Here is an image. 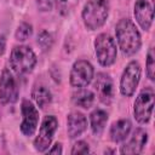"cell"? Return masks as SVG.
I'll list each match as a JSON object with an SVG mask.
<instances>
[{
	"label": "cell",
	"instance_id": "obj_1",
	"mask_svg": "<svg viewBox=\"0 0 155 155\" xmlns=\"http://www.w3.org/2000/svg\"><path fill=\"white\" fill-rule=\"evenodd\" d=\"M115 34L121 52L131 57L136 54L142 46V38L138 28L130 18H121L115 25Z\"/></svg>",
	"mask_w": 155,
	"mask_h": 155
},
{
	"label": "cell",
	"instance_id": "obj_2",
	"mask_svg": "<svg viewBox=\"0 0 155 155\" xmlns=\"http://www.w3.org/2000/svg\"><path fill=\"white\" fill-rule=\"evenodd\" d=\"M110 10L109 0H87L82 12V22L88 30H97L104 25Z\"/></svg>",
	"mask_w": 155,
	"mask_h": 155
},
{
	"label": "cell",
	"instance_id": "obj_3",
	"mask_svg": "<svg viewBox=\"0 0 155 155\" xmlns=\"http://www.w3.org/2000/svg\"><path fill=\"white\" fill-rule=\"evenodd\" d=\"M36 54L35 52L25 45L15 46L10 54V65L12 70L19 75L28 74L33 71L36 65Z\"/></svg>",
	"mask_w": 155,
	"mask_h": 155
},
{
	"label": "cell",
	"instance_id": "obj_4",
	"mask_svg": "<svg viewBox=\"0 0 155 155\" xmlns=\"http://www.w3.org/2000/svg\"><path fill=\"white\" fill-rule=\"evenodd\" d=\"M94 51L101 65L110 67L115 63L117 56L116 44L109 34L102 33L94 39Z\"/></svg>",
	"mask_w": 155,
	"mask_h": 155
},
{
	"label": "cell",
	"instance_id": "obj_5",
	"mask_svg": "<svg viewBox=\"0 0 155 155\" xmlns=\"http://www.w3.org/2000/svg\"><path fill=\"white\" fill-rule=\"evenodd\" d=\"M154 97L155 94L151 87L143 88L137 96L133 104V114H134V119L139 124L149 122L154 109Z\"/></svg>",
	"mask_w": 155,
	"mask_h": 155
},
{
	"label": "cell",
	"instance_id": "obj_6",
	"mask_svg": "<svg viewBox=\"0 0 155 155\" xmlns=\"http://www.w3.org/2000/svg\"><path fill=\"white\" fill-rule=\"evenodd\" d=\"M140 65L137 61H131L122 71L120 79V93L125 97H132L140 80Z\"/></svg>",
	"mask_w": 155,
	"mask_h": 155
},
{
	"label": "cell",
	"instance_id": "obj_7",
	"mask_svg": "<svg viewBox=\"0 0 155 155\" xmlns=\"http://www.w3.org/2000/svg\"><path fill=\"white\" fill-rule=\"evenodd\" d=\"M57 127H58V121L53 115H47L44 117L39 130V134L34 139V148L36 151L39 153L47 151L48 147L52 143L53 136L57 131Z\"/></svg>",
	"mask_w": 155,
	"mask_h": 155
},
{
	"label": "cell",
	"instance_id": "obj_8",
	"mask_svg": "<svg viewBox=\"0 0 155 155\" xmlns=\"http://www.w3.org/2000/svg\"><path fill=\"white\" fill-rule=\"evenodd\" d=\"M94 76V69L93 65L85 59H78L70 70L69 81L73 87H86L90 85V82L93 80Z\"/></svg>",
	"mask_w": 155,
	"mask_h": 155
},
{
	"label": "cell",
	"instance_id": "obj_9",
	"mask_svg": "<svg viewBox=\"0 0 155 155\" xmlns=\"http://www.w3.org/2000/svg\"><path fill=\"white\" fill-rule=\"evenodd\" d=\"M18 93L19 90L12 73L7 68L2 69L0 75V103L4 105L16 103Z\"/></svg>",
	"mask_w": 155,
	"mask_h": 155
},
{
	"label": "cell",
	"instance_id": "obj_10",
	"mask_svg": "<svg viewBox=\"0 0 155 155\" xmlns=\"http://www.w3.org/2000/svg\"><path fill=\"white\" fill-rule=\"evenodd\" d=\"M22 111V122H21V132L25 137L34 136L38 124H39V110L29 99H23L21 105Z\"/></svg>",
	"mask_w": 155,
	"mask_h": 155
},
{
	"label": "cell",
	"instance_id": "obj_11",
	"mask_svg": "<svg viewBox=\"0 0 155 155\" xmlns=\"http://www.w3.org/2000/svg\"><path fill=\"white\" fill-rule=\"evenodd\" d=\"M133 13L139 27L149 30L154 21V0H136Z\"/></svg>",
	"mask_w": 155,
	"mask_h": 155
},
{
	"label": "cell",
	"instance_id": "obj_12",
	"mask_svg": "<svg viewBox=\"0 0 155 155\" xmlns=\"http://www.w3.org/2000/svg\"><path fill=\"white\" fill-rule=\"evenodd\" d=\"M94 88L97 92L98 99L109 105L114 99V82L111 78L105 73H98L94 78Z\"/></svg>",
	"mask_w": 155,
	"mask_h": 155
},
{
	"label": "cell",
	"instance_id": "obj_13",
	"mask_svg": "<svg viewBox=\"0 0 155 155\" xmlns=\"http://www.w3.org/2000/svg\"><path fill=\"white\" fill-rule=\"evenodd\" d=\"M148 142V133L144 128L138 127L133 131L131 138L128 139L127 143H125L121 149L120 153L121 154H140L145 147Z\"/></svg>",
	"mask_w": 155,
	"mask_h": 155
},
{
	"label": "cell",
	"instance_id": "obj_14",
	"mask_svg": "<svg viewBox=\"0 0 155 155\" xmlns=\"http://www.w3.org/2000/svg\"><path fill=\"white\" fill-rule=\"evenodd\" d=\"M87 128V120L82 113L73 111L67 117V132L69 138L75 139L81 136Z\"/></svg>",
	"mask_w": 155,
	"mask_h": 155
},
{
	"label": "cell",
	"instance_id": "obj_15",
	"mask_svg": "<svg viewBox=\"0 0 155 155\" xmlns=\"http://www.w3.org/2000/svg\"><path fill=\"white\" fill-rule=\"evenodd\" d=\"M131 128H132V124L128 119H120V120L113 122V125L110 126V130H109L110 139L114 143L124 142L128 137Z\"/></svg>",
	"mask_w": 155,
	"mask_h": 155
},
{
	"label": "cell",
	"instance_id": "obj_16",
	"mask_svg": "<svg viewBox=\"0 0 155 155\" xmlns=\"http://www.w3.org/2000/svg\"><path fill=\"white\" fill-rule=\"evenodd\" d=\"M108 121V114L103 109H96L90 114V125L94 134L99 136L103 133Z\"/></svg>",
	"mask_w": 155,
	"mask_h": 155
},
{
	"label": "cell",
	"instance_id": "obj_17",
	"mask_svg": "<svg viewBox=\"0 0 155 155\" xmlns=\"http://www.w3.org/2000/svg\"><path fill=\"white\" fill-rule=\"evenodd\" d=\"M31 97L35 101V103L38 104V107L41 108V109L46 108L52 102V94H51L50 90L45 85H42V84L35 85L33 87V90H31Z\"/></svg>",
	"mask_w": 155,
	"mask_h": 155
},
{
	"label": "cell",
	"instance_id": "obj_18",
	"mask_svg": "<svg viewBox=\"0 0 155 155\" xmlns=\"http://www.w3.org/2000/svg\"><path fill=\"white\" fill-rule=\"evenodd\" d=\"M71 99H73V103L75 105L81 107L84 109H87V108L92 107V104L94 102V94L92 91L81 87L80 90H78L76 92L73 93Z\"/></svg>",
	"mask_w": 155,
	"mask_h": 155
},
{
	"label": "cell",
	"instance_id": "obj_19",
	"mask_svg": "<svg viewBox=\"0 0 155 155\" xmlns=\"http://www.w3.org/2000/svg\"><path fill=\"white\" fill-rule=\"evenodd\" d=\"M31 34H33V27H31V24H29L27 22H22L17 27V30L15 33V38L18 41H24V40L29 39L31 36Z\"/></svg>",
	"mask_w": 155,
	"mask_h": 155
},
{
	"label": "cell",
	"instance_id": "obj_20",
	"mask_svg": "<svg viewBox=\"0 0 155 155\" xmlns=\"http://www.w3.org/2000/svg\"><path fill=\"white\" fill-rule=\"evenodd\" d=\"M147 75L149 78V80L154 81V76H155V52H154V47L150 46L147 53Z\"/></svg>",
	"mask_w": 155,
	"mask_h": 155
},
{
	"label": "cell",
	"instance_id": "obj_21",
	"mask_svg": "<svg viewBox=\"0 0 155 155\" xmlns=\"http://www.w3.org/2000/svg\"><path fill=\"white\" fill-rule=\"evenodd\" d=\"M38 44L42 50H45V51L50 50L52 47V44H53L52 35L46 30H41L38 35Z\"/></svg>",
	"mask_w": 155,
	"mask_h": 155
},
{
	"label": "cell",
	"instance_id": "obj_22",
	"mask_svg": "<svg viewBox=\"0 0 155 155\" xmlns=\"http://www.w3.org/2000/svg\"><path fill=\"white\" fill-rule=\"evenodd\" d=\"M70 153L71 154H87V153H90V147L86 142L78 140L76 143H74Z\"/></svg>",
	"mask_w": 155,
	"mask_h": 155
},
{
	"label": "cell",
	"instance_id": "obj_23",
	"mask_svg": "<svg viewBox=\"0 0 155 155\" xmlns=\"http://www.w3.org/2000/svg\"><path fill=\"white\" fill-rule=\"evenodd\" d=\"M53 2L56 4L57 10L63 15H65L69 11L70 5H71V0H53Z\"/></svg>",
	"mask_w": 155,
	"mask_h": 155
},
{
	"label": "cell",
	"instance_id": "obj_24",
	"mask_svg": "<svg viewBox=\"0 0 155 155\" xmlns=\"http://www.w3.org/2000/svg\"><path fill=\"white\" fill-rule=\"evenodd\" d=\"M36 5L40 11L47 12V11H51L53 6V0H36Z\"/></svg>",
	"mask_w": 155,
	"mask_h": 155
},
{
	"label": "cell",
	"instance_id": "obj_25",
	"mask_svg": "<svg viewBox=\"0 0 155 155\" xmlns=\"http://www.w3.org/2000/svg\"><path fill=\"white\" fill-rule=\"evenodd\" d=\"M47 151L50 154H62L63 149H62V144L61 143H56L51 149H47Z\"/></svg>",
	"mask_w": 155,
	"mask_h": 155
},
{
	"label": "cell",
	"instance_id": "obj_26",
	"mask_svg": "<svg viewBox=\"0 0 155 155\" xmlns=\"http://www.w3.org/2000/svg\"><path fill=\"white\" fill-rule=\"evenodd\" d=\"M5 47H6V40L4 36H0V54L5 52Z\"/></svg>",
	"mask_w": 155,
	"mask_h": 155
}]
</instances>
